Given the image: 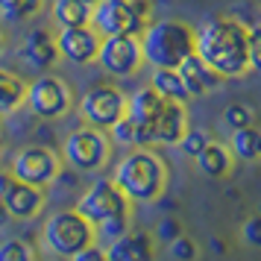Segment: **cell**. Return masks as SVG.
Instances as JSON below:
<instances>
[{
	"label": "cell",
	"instance_id": "cell-16",
	"mask_svg": "<svg viewBox=\"0 0 261 261\" xmlns=\"http://www.w3.org/2000/svg\"><path fill=\"white\" fill-rule=\"evenodd\" d=\"M21 59L33 68V71H50L59 62V50H56V38L47 30H30L21 44Z\"/></svg>",
	"mask_w": 261,
	"mask_h": 261
},
{
	"label": "cell",
	"instance_id": "cell-9",
	"mask_svg": "<svg viewBox=\"0 0 261 261\" xmlns=\"http://www.w3.org/2000/svg\"><path fill=\"white\" fill-rule=\"evenodd\" d=\"M80 115L88 126L109 129L115 120L126 115V94L112 83H97L80 97Z\"/></svg>",
	"mask_w": 261,
	"mask_h": 261
},
{
	"label": "cell",
	"instance_id": "cell-36",
	"mask_svg": "<svg viewBox=\"0 0 261 261\" xmlns=\"http://www.w3.org/2000/svg\"><path fill=\"white\" fill-rule=\"evenodd\" d=\"M3 44H6V36H3V30H0V50H3Z\"/></svg>",
	"mask_w": 261,
	"mask_h": 261
},
{
	"label": "cell",
	"instance_id": "cell-14",
	"mask_svg": "<svg viewBox=\"0 0 261 261\" xmlns=\"http://www.w3.org/2000/svg\"><path fill=\"white\" fill-rule=\"evenodd\" d=\"M188 126V112H185V103H176V100H162V106L155 112L153 123H150V132H153V147L155 144H176L179 135Z\"/></svg>",
	"mask_w": 261,
	"mask_h": 261
},
{
	"label": "cell",
	"instance_id": "cell-21",
	"mask_svg": "<svg viewBox=\"0 0 261 261\" xmlns=\"http://www.w3.org/2000/svg\"><path fill=\"white\" fill-rule=\"evenodd\" d=\"M150 88L165 100H176V103H188V91L182 85V76L176 73V68H153L150 76Z\"/></svg>",
	"mask_w": 261,
	"mask_h": 261
},
{
	"label": "cell",
	"instance_id": "cell-13",
	"mask_svg": "<svg viewBox=\"0 0 261 261\" xmlns=\"http://www.w3.org/2000/svg\"><path fill=\"white\" fill-rule=\"evenodd\" d=\"M176 73L182 76V85L188 91V100H200V97L212 94V91H217L223 85V76L214 71V68H208L197 53H188L185 59L179 62Z\"/></svg>",
	"mask_w": 261,
	"mask_h": 261
},
{
	"label": "cell",
	"instance_id": "cell-12",
	"mask_svg": "<svg viewBox=\"0 0 261 261\" xmlns=\"http://www.w3.org/2000/svg\"><path fill=\"white\" fill-rule=\"evenodd\" d=\"M56 38V50L59 59L71 62V65H91L97 59V47H100V36L91 24L85 27H65L59 30Z\"/></svg>",
	"mask_w": 261,
	"mask_h": 261
},
{
	"label": "cell",
	"instance_id": "cell-20",
	"mask_svg": "<svg viewBox=\"0 0 261 261\" xmlns=\"http://www.w3.org/2000/svg\"><path fill=\"white\" fill-rule=\"evenodd\" d=\"M229 153L238 162H255L261 155V135L258 129L249 123V126H241V129H232V138H229Z\"/></svg>",
	"mask_w": 261,
	"mask_h": 261
},
{
	"label": "cell",
	"instance_id": "cell-29",
	"mask_svg": "<svg viewBox=\"0 0 261 261\" xmlns=\"http://www.w3.org/2000/svg\"><path fill=\"white\" fill-rule=\"evenodd\" d=\"M249 71H261V27L249 24Z\"/></svg>",
	"mask_w": 261,
	"mask_h": 261
},
{
	"label": "cell",
	"instance_id": "cell-25",
	"mask_svg": "<svg viewBox=\"0 0 261 261\" xmlns=\"http://www.w3.org/2000/svg\"><path fill=\"white\" fill-rule=\"evenodd\" d=\"M208 141H212V135H208L205 129H191V126H185V132L179 135L176 147H179L185 155H188V159H197V155H200V150H202Z\"/></svg>",
	"mask_w": 261,
	"mask_h": 261
},
{
	"label": "cell",
	"instance_id": "cell-7",
	"mask_svg": "<svg viewBox=\"0 0 261 261\" xmlns=\"http://www.w3.org/2000/svg\"><path fill=\"white\" fill-rule=\"evenodd\" d=\"M73 208L83 214L91 226H97V223H103V220H109V217H123V214H129L132 202L123 197V191H120L112 179H97V182L88 185V191L76 200Z\"/></svg>",
	"mask_w": 261,
	"mask_h": 261
},
{
	"label": "cell",
	"instance_id": "cell-26",
	"mask_svg": "<svg viewBox=\"0 0 261 261\" xmlns=\"http://www.w3.org/2000/svg\"><path fill=\"white\" fill-rule=\"evenodd\" d=\"M0 261H36V252L27 241L9 238V241H0Z\"/></svg>",
	"mask_w": 261,
	"mask_h": 261
},
{
	"label": "cell",
	"instance_id": "cell-22",
	"mask_svg": "<svg viewBox=\"0 0 261 261\" xmlns=\"http://www.w3.org/2000/svg\"><path fill=\"white\" fill-rule=\"evenodd\" d=\"M53 21L65 27H85L91 21V6L83 0H53Z\"/></svg>",
	"mask_w": 261,
	"mask_h": 261
},
{
	"label": "cell",
	"instance_id": "cell-35",
	"mask_svg": "<svg viewBox=\"0 0 261 261\" xmlns=\"http://www.w3.org/2000/svg\"><path fill=\"white\" fill-rule=\"evenodd\" d=\"M208 249H212V252H217V255H223V252H226V247L220 244V241H217V238H214L212 244H208Z\"/></svg>",
	"mask_w": 261,
	"mask_h": 261
},
{
	"label": "cell",
	"instance_id": "cell-27",
	"mask_svg": "<svg viewBox=\"0 0 261 261\" xmlns=\"http://www.w3.org/2000/svg\"><path fill=\"white\" fill-rule=\"evenodd\" d=\"M252 109L244 106V103H232V106L223 109V123H229L232 129H241V126H249L252 123Z\"/></svg>",
	"mask_w": 261,
	"mask_h": 261
},
{
	"label": "cell",
	"instance_id": "cell-11",
	"mask_svg": "<svg viewBox=\"0 0 261 261\" xmlns=\"http://www.w3.org/2000/svg\"><path fill=\"white\" fill-rule=\"evenodd\" d=\"M97 36H141L147 21H141L129 0H97L91 6V21Z\"/></svg>",
	"mask_w": 261,
	"mask_h": 261
},
{
	"label": "cell",
	"instance_id": "cell-32",
	"mask_svg": "<svg viewBox=\"0 0 261 261\" xmlns=\"http://www.w3.org/2000/svg\"><path fill=\"white\" fill-rule=\"evenodd\" d=\"M241 232H244V241H247L249 247H261V220L258 217H249Z\"/></svg>",
	"mask_w": 261,
	"mask_h": 261
},
{
	"label": "cell",
	"instance_id": "cell-38",
	"mask_svg": "<svg viewBox=\"0 0 261 261\" xmlns=\"http://www.w3.org/2000/svg\"><path fill=\"white\" fill-rule=\"evenodd\" d=\"M0 153H3V135H0Z\"/></svg>",
	"mask_w": 261,
	"mask_h": 261
},
{
	"label": "cell",
	"instance_id": "cell-31",
	"mask_svg": "<svg viewBox=\"0 0 261 261\" xmlns=\"http://www.w3.org/2000/svg\"><path fill=\"white\" fill-rule=\"evenodd\" d=\"M68 261H109V258H106V249L91 241V244H85L83 249H76Z\"/></svg>",
	"mask_w": 261,
	"mask_h": 261
},
{
	"label": "cell",
	"instance_id": "cell-23",
	"mask_svg": "<svg viewBox=\"0 0 261 261\" xmlns=\"http://www.w3.org/2000/svg\"><path fill=\"white\" fill-rule=\"evenodd\" d=\"M44 0H0V21L3 24H24L27 18L41 12Z\"/></svg>",
	"mask_w": 261,
	"mask_h": 261
},
{
	"label": "cell",
	"instance_id": "cell-10",
	"mask_svg": "<svg viewBox=\"0 0 261 261\" xmlns=\"http://www.w3.org/2000/svg\"><path fill=\"white\" fill-rule=\"evenodd\" d=\"M94 62L109 76H118V80L138 73V68L144 65L138 36H100Z\"/></svg>",
	"mask_w": 261,
	"mask_h": 261
},
{
	"label": "cell",
	"instance_id": "cell-37",
	"mask_svg": "<svg viewBox=\"0 0 261 261\" xmlns=\"http://www.w3.org/2000/svg\"><path fill=\"white\" fill-rule=\"evenodd\" d=\"M83 3H88V6H94V3H97V0H83Z\"/></svg>",
	"mask_w": 261,
	"mask_h": 261
},
{
	"label": "cell",
	"instance_id": "cell-1",
	"mask_svg": "<svg viewBox=\"0 0 261 261\" xmlns=\"http://www.w3.org/2000/svg\"><path fill=\"white\" fill-rule=\"evenodd\" d=\"M194 53L223 80H241L249 71V24L232 15L208 18L194 30Z\"/></svg>",
	"mask_w": 261,
	"mask_h": 261
},
{
	"label": "cell",
	"instance_id": "cell-2",
	"mask_svg": "<svg viewBox=\"0 0 261 261\" xmlns=\"http://www.w3.org/2000/svg\"><path fill=\"white\" fill-rule=\"evenodd\" d=\"M112 182L123 191V197L129 202H155L167 188V165L162 155L153 153L150 147H135L126 153L115 167Z\"/></svg>",
	"mask_w": 261,
	"mask_h": 261
},
{
	"label": "cell",
	"instance_id": "cell-4",
	"mask_svg": "<svg viewBox=\"0 0 261 261\" xmlns=\"http://www.w3.org/2000/svg\"><path fill=\"white\" fill-rule=\"evenodd\" d=\"M44 247L56 255V258H71L76 249L94 241V226L85 220L76 208H65V212L50 214L44 220Z\"/></svg>",
	"mask_w": 261,
	"mask_h": 261
},
{
	"label": "cell",
	"instance_id": "cell-24",
	"mask_svg": "<svg viewBox=\"0 0 261 261\" xmlns=\"http://www.w3.org/2000/svg\"><path fill=\"white\" fill-rule=\"evenodd\" d=\"M129 232V214H123V217H109L103 223L94 226V238L100 244H112V241H118Z\"/></svg>",
	"mask_w": 261,
	"mask_h": 261
},
{
	"label": "cell",
	"instance_id": "cell-8",
	"mask_svg": "<svg viewBox=\"0 0 261 261\" xmlns=\"http://www.w3.org/2000/svg\"><path fill=\"white\" fill-rule=\"evenodd\" d=\"M27 109L38 120H59L73 106V94L68 83L59 76H38L27 85Z\"/></svg>",
	"mask_w": 261,
	"mask_h": 261
},
{
	"label": "cell",
	"instance_id": "cell-33",
	"mask_svg": "<svg viewBox=\"0 0 261 261\" xmlns=\"http://www.w3.org/2000/svg\"><path fill=\"white\" fill-rule=\"evenodd\" d=\"M9 182H12V173H9V170H3V167H0V197H3V191L9 188Z\"/></svg>",
	"mask_w": 261,
	"mask_h": 261
},
{
	"label": "cell",
	"instance_id": "cell-3",
	"mask_svg": "<svg viewBox=\"0 0 261 261\" xmlns=\"http://www.w3.org/2000/svg\"><path fill=\"white\" fill-rule=\"evenodd\" d=\"M138 44L141 59L150 68H176L188 53H194V30L176 18L150 21L138 36Z\"/></svg>",
	"mask_w": 261,
	"mask_h": 261
},
{
	"label": "cell",
	"instance_id": "cell-28",
	"mask_svg": "<svg viewBox=\"0 0 261 261\" xmlns=\"http://www.w3.org/2000/svg\"><path fill=\"white\" fill-rule=\"evenodd\" d=\"M170 255L176 261H194L200 255V249H197V244H194L188 235H179V238L170 241Z\"/></svg>",
	"mask_w": 261,
	"mask_h": 261
},
{
	"label": "cell",
	"instance_id": "cell-19",
	"mask_svg": "<svg viewBox=\"0 0 261 261\" xmlns=\"http://www.w3.org/2000/svg\"><path fill=\"white\" fill-rule=\"evenodd\" d=\"M27 100V83L15 71L0 68V120L15 115Z\"/></svg>",
	"mask_w": 261,
	"mask_h": 261
},
{
	"label": "cell",
	"instance_id": "cell-34",
	"mask_svg": "<svg viewBox=\"0 0 261 261\" xmlns=\"http://www.w3.org/2000/svg\"><path fill=\"white\" fill-rule=\"evenodd\" d=\"M9 220H12V217H9V212H6V202H3V197H0V229L9 223Z\"/></svg>",
	"mask_w": 261,
	"mask_h": 261
},
{
	"label": "cell",
	"instance_id": "cell-18",
	"mask_svg": "<svg viewBox=\"0 0 261 261\" xmlns=\"http://www.w3.org/2000/svg\"><path fill=\"white\" fill-rule=\"evenodd\" d=\"M194 162H197V167H200L208 179H226L229 173H232V165H235L229 147L220 144V141H208Z\"/></svg>",
	"mask_w": 261,
	"mask_h": 261
},
{
	"label": "cell",
	"instance_id": "cell-5",
	"mask_svg": "<svg viewBox=\"0 0 261 261\" xmlns=\"http://www.w3.org/2000/svg\"><path fill=\"white\" fill-rule=\"evenodd\" d=\"M112 153V141H109L106 129H97V126H80L65 138L62 147V159L65 165L80 170V173H94L103 170Z\"/></svg>",
	"mask_w": 261,
	"mask_h": 261
},
{
	"label": "cell",
	"instance_id": "cell-15",
	"mask_svg": "<svg viewBox=\"0 0 261 261\" xmlns=\"http://www.w3.org/2000/svg\"><path fill=\"white\" fill-rule=\"evenodd\" d=\"M3 202H6V212H9L12 220H30V217L41 214V208H44V188L12 179L9 188L3 191Z\"/></svg>",
	"mask_w": 261,
	"mask_h": 261
},
{
	"label": "cell",
	"instance_id": "cell-30",
	"mask_svg": "<svg viewBox=\"0 0 261 261\" xmlns=\"http://www.w3.org/2000/svg\"><path fill=\"white\" fill-rule=\"evenodd\" d=\"M182 235V223H179L176 217H162L159 226H155V241H173V238Z\"/></svg>",
	"mask_w": 261,
	"mask_h": 261
},
{
	"label": "cell",
	"instance_id": "cell-6",
	"mask_svg": "<svg viewBox=\"0 0 261 261\" xmlns=\"http://www.w3.org/2000/svg\"><path fill=\"white\" fill-rule=\"evenodd\" d=\"M9 173H12V179H18V182L36 185V188H47V185H53V182L59 179L62 162L50 147L27 144V147H21V150L15 153Z\"/></svg>",
	"mask_w": 261,
	"mask_h": 261
},
{
	"label": "cell",
	"instance_id": "cell-17",
	"mask_svg": "<svg viewBox=\"0 0 261 261\" xmlns=\"http://www.w3.org/2000/svg\"><path fill=\"white\" fill-rule=\"evenodd\" d=\"M106 258L109 261H153L155 258V244L147 232H126L123 238L106 244Z\"/></svg>",
	"mask_w": 261,
	"mask_h": 261
}]
</instances>
